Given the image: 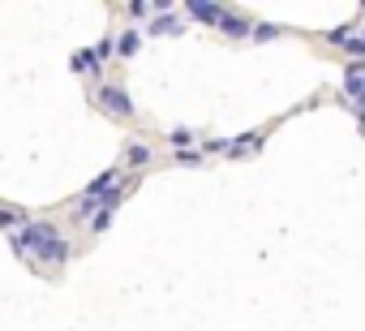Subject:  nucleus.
Listing matches in <instances>:
<instances>
[{
	"label": "nucleus",
	"instance_id": "17",
	"mask_svg": "<svg viewBox=\"0 0 365 331\" xmlns=\"http://www.w3.org/2000/svg\"><path fill=\"white\" fill-rule=\"evenodd\" d=\"M348 52H352V56H361V61H365V39H361V35H352V39H348Z\"/></svg>",
	"mask_w": 365,
	"mask_h": 331
},
{
	"label": "nucleus",
	"instance_id": "10",
	"mask_svg": "<svg viewBox=\"0 0 365 331\" xmlns=\"http://www.w3.org/2000/svg\"><path fill=\"white\" fill-rule=\"evenodd\" d=\"M168 142H172L176 151H194L198 133H194V129H185V125H180V129H172V133H168Z\"/></svg>",
	"mask_w": 365,
	"mask_h": 331
},
{
	"label": "nucleus",
	"instance_id": "20",
	"mask_svg": "<svg viewBox=\"0 0 365 331\" xmlns=\"http://www.w3.org/2000/svg\"><path fill=\"white\" fill-rule=\"evenodd\" d=\"M361 39H365V26H361Z\"/></svg>",
	"mask_w": 365,
	"mask_h": 331
},
{
	"label": "nucleus",
	"instance_id": "6",
	"mask_svg": "<svg viewBox=\"0 0 365 331\" xmlns=\"http://www.w3.org/2000/svg\"><path fill=\"white\" fill-rule=\"evenodd\" d=\"M180 31H185V22L172 18V14H159V18L146 26V35H180Z\"/></svg>",
	"mask_w": 365,
	"mask_h": 331
},
{
	"label": "nucleus",
	"instance_id": "4",
	"mask_svg": "<svg viewBox=\"0 0 365 331\" xmlns=\"http://www.w3.org/2000/svg\"><path fill=\"white\" fill-rule=\"evenodd\" d=\"M220 31H224L228 39H245V35H254V22H250V18H241L237 9H224V18H220Z\"/></svg>",
	"mask_w": 365,
	"mask_h": 331
},
{
	"label": "nucleus",
	"instance_id": "7",
	"mask_svg": "<svg viewBox=\"0 0 365 331\" xmlns=\"http://www.w3.org/2000/svg\"><path fill=\"white\" fill-rule=\"evenodd\" d=\"M69 65H73V73H99V69H103L95 48H86V52H73V61H69Z\"/></svg>",
	"mask_w": 365,
	"mask_h": 331
},
{
	"label": "nucleus",
	"instance_id": "16",
	"mask_svg": "<svg viewBox=\"0 0 365 331\" xmlns=\"http://www.w3.org/2000/svg\"><path fill=\"white\" fill-rule=\"evenodd\" d=\"M112 215H116V211H99V215L91 220V233H103V228L112 224Z\"/></svg>",
	"mask_w": 365,
	"mask_h": 331
},
{
	"label": "nucleus",
	"instance_id": "15",
	"mask_svg": "<svg viewBox=\"0 0 365 331\" xmlns=\"http://www.w3.org/2000/svg\"><path fill=\"white\" fill-rule=\"evenodd\" d=\"M348 39H352V31H348V26H339V31H327V44H335V48H348Z\"/></svg>",
	"mask_w": 365,
	"mask_h": 331
},
{
	"label": "nucleus",
	"instance_id": "5",
	"mask_svg": "<svg viewBox=\"0 0 365 331\" xmlns=\"http://www.w3.org/2000/svg\"><path fill=\"white\" fill-rule=\"evenodd\" d=\"M190 18H194V22H215V26H220V18H224V5H207V0H190Z\"/></svg>",
	"mask_w": 365,
	"mask_h": 331
},
{
	"label": "nucleus",
	"instance_id": "11",
	"mask_svg": "<svg viewBox=\"0 0 365 331\" xmlns=\"http://www.w3.org/2000/svg\"><path fill=\"white\" fill-rule=\"evenodd\" d=\"M250 39L271 44V39H279V26H275V22H254V35H250Z\"/></svg>",
	"mask_w": 365,
	"mask_h": 331
},
{
	"label": "nucleus",
	"instance_id": "14",
	"mask_svg": "<svg viewBox=\"0 0 365 331\" xmlns=\"http://www.w3.org/2000/svg\"><path fill=\"white\" fill-rule=\"evenodd\" d=\"M176 163L180 168H202V151H176Z\"/></svg>",
	"mask_w": 365,
	"mask_h": 331
},
{
	"label": "nucleus",
	"instance_id": "18",
	"mask_svg": "<svg viewBox=\"0 0 365 331\" xmlns=\"http://www.w3.org/2000/svg\"><path fill=\"white\" fill-rule=\"evenodd\" d=\"M228 146H232L228 138H211V142H207V151H228Z\"/></svg>",
	"mask_w": 365,
	"mask_h": 331
},
{
	"label": "nucleus",
	"instance_id": "19",
	"mask_svg": "<svg viewBox=\"0 0 365 331\" xmlns=\"http://www.w3.org/2000/svg\"><path fill=\"white\" fill-rule=\"evenodd\" d=\"M361 129H365V108H361Z\"/></svg>",
	"mask_w": 365,
	"mask_h": 331
},
{
	"label": "nucleus",
	"instance_id": "3",
	"mask_svg": "<svg viewBox=\"0 0 365 331\" xmlns=\"http://www.w3.org/2000/svg\"><path fill=\"white\" fill-rule=\"evenodd\" d=\"M344 99H348L356 112L365 108V61H356V65L344 69Z\"/></svg>",
	"mask_w": 365,
	"mask_h": 331
},
{
	"label": "nucleus",
	"instance_id": "8",
	"mask_svg": "<svg viewBox=\"0 0 365 331\" xmlns=\"http://www.w3.org/2000/svg\"><path fill=\"white\" fill-rule=\"evenodd\" d=\"M150 159H155L150 146H142V142H129V146H125V163H129V168H146Z\"/></svg>",
	"mask_w": 365,
	"mask_h": 331
},
{
	"label": "nucleus",
	"instance_id": "2",
	"mask_svg": "<svg viewBox=\"0 0 365 331\" xmlns=\"http://www.w3.org/2000/svg\"><path fill=\"white\" fill-rule=\"evenodd\" d=\"M95 103L103 112H112V116H133V99H129L125 86H99L95 91Z\"/></svg>",
	"mask_w": 365,
	"mask_h": 331
},
{
	"label": "nucleus",
	"instance_id": "1",
	"mask_svg": "<svg viewBox=\"0 0 365 331\" xmlns=\"http://www.w3.org/2000/svg\"><path fill=\"white\" fill-rule=\"evenodd\" d=\"M9 245H14V254H22L35 267H52L56 271V267L69 263V241L61 237L56 224H43V220H31V224L14 228L9 233Z\"/></svg>",
	"mask_w": 365,
	"mask_h": 331
},
{
	"label": "nucleus",
	"instance_id": "12",
	"mask_svg": "<svg viewBox=\"0 0 365 331\" xmlns=\"http://www.w3.org/2000/svg\"><path fill=\"white\" fill-rule=\"evenodd\" d=\"M138 44H142V35H138V31H125V35L116 39V52H120V56H133Z\"/></svg>",
	"mask_w": 365,
	"mask_h": 331
},
{
	"label": "nucleus",
	"instance_id": "9",
	"mask_svg": "<svg viewBox=\"0 0 365 331\" xmlns=\"http://www.w3.org/2000/svg\"><path fill=\"white\" fill-rule=\"evenodd\" d=\"M22 224H31L22 207H0V228H22Z\"/></svg>",
	"mask_w": 365,
	"mask_h": 331
},
{
	"label": "nucleus",
	"instance_id": "13",
	"mask_svg": "<svg viewBox=\"0 0 365 331\" xmlns=\"http://www.w3.org/2000/svg\"><path fill=\"white\" fill-rule=\"evenodd\" d=\"M258 142H262V133H258V129H254V133H245V138H237V142H232V146H228V155H245V151H254V146H258Z\"/></svg>",
	"mask_w": 365,
	"mask_h": 331
}]
</instances>
